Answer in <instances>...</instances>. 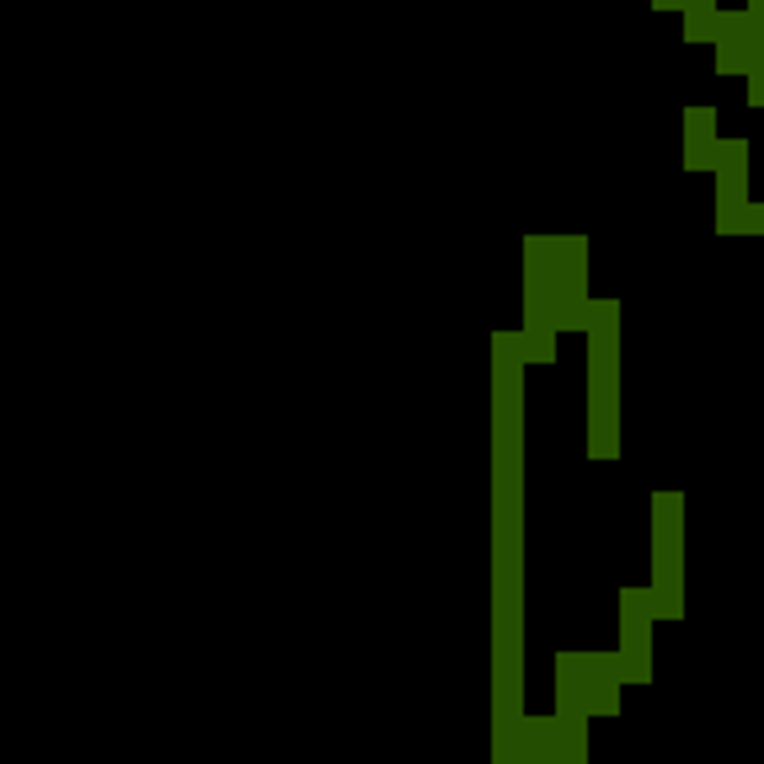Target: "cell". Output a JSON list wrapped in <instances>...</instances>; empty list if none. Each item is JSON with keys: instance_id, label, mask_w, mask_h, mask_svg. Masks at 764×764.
<instances>
[{"instance_id": "cell-1", "label": "cell", "mask_w": 764, "mask_h": 764, "mask_svg": "<svg viewBox=\"0 0 764 764\" xmlns=\"http://www.w3.org/2000/svg\"><path fill=\"white\" fill-rule=\"evenodd\" d=\"M716 166V107H684V171Z\"/></svg>"}, {"instance_id": "cell-2", "label": "cell", "mask_w": 764, "mask_h": 764, "mask_svg": "<svg viewBox=\"0 0 764 764\" xmlns=\"http://www.w3.org/2000/svg\"><path fill=\"white\" fill-rule=\"evenodd\" d=\"M652 545H684V497L679 492L652 497Z\"/></svg>"}, {"instance_id": "cell-3", "label": "cell", "mask_w": 764, "mask_h": 764, "mask_svg": "<svg viewBox=\"0 0 764 764\" xmlns=\"http://www.w3.org/2000/svg\"><path fill=\"white\" fill-rule=\"evenodd\" d=\"M711 171H722V177H748V139L743 134H716V166Z\"/></svg>"}, {"instance_id": "cell-4", "label": "cell", "mask_w": 764, "mask_h": 764, "mask_svg": "<svg viewBox=\"0 0 764 764\" xmlns=\"http://www.w3.org/2000/svg\"><path fill=\"white\" fill-rule=\"evenodd\" d=\"M519 358L524 364H556V332H524L519 326Z\"/></svg>"}, {"instance_id": "cell-5", "label": "cell", "mask_w": 764, "mask_h": 764, "mask_svg": "<svg viewBox=\"0 0 764 764\" xmlns=\"http://www.w3.org/2000/svg\"><path fill=\"white\" fill-rule=\"evenodd\" d=\"M711 27H716L711 43H732V38L748 33V11H743V6H716V11H711Z\"/></svg>"}, {"instance_id": "cell-6", "label": "cell", "mask_w": 764, "mask_h": 764, "mask_svg": "<svg viewBox=\"0 0 764 764\" xmlns=\"http://www.w3.org/2000/svg\"><path fill=\"white\" fill-rule=\"evenodd\" d=\"M716 75H748V43L743 38L716 43Z\"/></svg>"}, {"instance_id": "cell-7", "label": "cell", "mask_w": 764, "mask_h": 764, "mask_svg": "<svg viewBox=\"0 0 764 764\" xmlns=\"http://www.w3.org/2000/svg\"><path fill=\"white\" fill-rule=\"evenodd\" d=\"M652 620H684V588H652Z\"/></svg>"}, {"instance_id": "cell-8", "label": "cell", "mask_w": 764, "mask_h": 764, "mask_svg": "<svg viewBox=\"0 0 764 764\" xmlns=\"http://www.w3.org/2000/svg\"><path fill=\"white\" fill-rule=\"evenodd\" d=\"M711 38H716L711 17H684V43H711Z\"/></svg>"}, {"instance_id": "cell-9", "label": "cell", "mask_w": 764, "mask_h": 764, "mask_svg": "<svg viewBox=\"0 0 764 764\" xmlns=\"http://www.w3.org/2000/svg\"><path fill=\"white\" fill-rule=\"evenodd\" d=\"M743 81H748V107H764V75H759V70H748Z\"/></svg>"}, {"instance_id": "cell-10", "label": "cell", "mask_w": 764, "mask_h": 764, "mask_svg": "<svg viewBox=\"0 0 764 764\" xmlns=\"http://www.w3.org/2000/svg\"><path fill=\"white\" fill-rule=\"evenodd\" d=\"M679 11H684V17H711L716 0H679Z\"/></svg>"}, {"instance_id": "cell-11", "label": "cell", "mask_w": 764, "mask_h": 764, "mask_svg": "<svg viewBox=\"0 0 764 764\" xmlns=\"http://www.w3.org/2000/svg\"><path fill=\"white\" fill-rule=\"evenodd\" d=\"M743 11H748V17H759V22H764V0H748Z\"/></svg>"}, {"instance_id": "cell-12", "label": "cell", "mask_w": 764, "mask_h": 764, "mask_svg": "<svg viewBox=\"0 0 764 764\" xmlns=\"http://www.w3.org/2000/svg\"><path fill=\"white\" fill-rule=\"evenodd\" d=\"M652 11H679V0H652Z\"/></svg>"}]
</instances>
